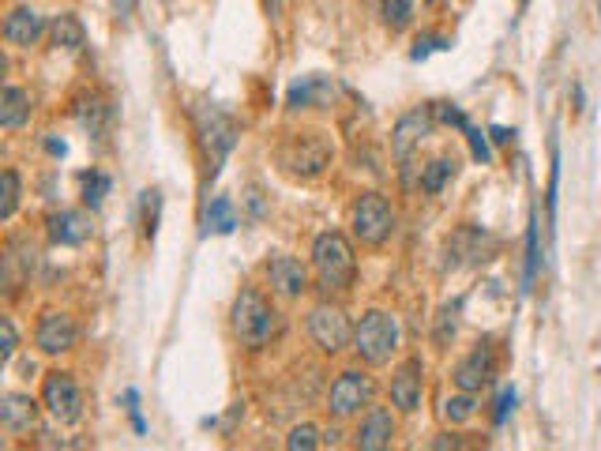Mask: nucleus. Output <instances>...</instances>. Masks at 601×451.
Wrapping results in <instances>:
<instances>
[{
	"label": "nucleus",
	"mask_w": 601,
	"mask_h": 451,
	"mask_svg": "<svg viewBox=\"0 0 601 451\" xmlns=\"http://www.w3.org/2000/svg\"><path fill=\"white\" fill-rule=\"evenodd\" d=\"M320 444H324V440H320V429L309 425V421H305V425H293L290 436H286V448L290 451H312V448H320Z\"/></svg>",
	"instance_id": "c85d7f7f"
},
{
	"label": "nucleus",
	"mask_w": 601,
	"mask_h": 451,
	"mask_svg": "<svg viewBox=\"0 0 601 451\" xmlns=\"http://www.w3.org/2000/svg\"><path fill=\"white\" fill-rule=\"evenodd\" d=\"M237 230V211H233L230 196H215L203 207V234H233Z\"/></svg>",
	"instance_id": "b1692460"
},
{
	"label": "nucleus",
	"mask_w": 601,
	"mask_h": 451,
	"mask_svg": "<svg viewBox=\"0 0 601 451\" xmlns=\"http://www.w3.org/2000/svg\"><path fill=\"white\" fill-rule=\"evenodd\" d=\"M49 241L53 245H61V249H76L83 241H91L94 226L91 218L83 215V211H57V215H49Z\"/></svg>",
	"instance_id": "6ab92c4d"
},
{
	"label": "nucleus",
	"mask_w": 601,
	"mask_h": 451,
	"mask_svg": "<svg viewBox=\"0 0 601 451\" xmlns=\"http://www.w3.org/2000/svg\"><path fill=\"white\" fill-rule=\"evenodd\" d=\"M275 162L293 181H316L335 162V143L327 140V132H290L278 143Z\"/></svg>",
	"instance_id": "f257e3e1"
},
{
	"label": "nucleus",
	"mask_w": 601,
	"mask_h": 451,
	"mask_svg": "<svg viewBox=\"0 0 601 451\" xmlns=\"http://www.w3.org/2000/svg\"><path fill=\"white\" fill-rule=\"evenodd\" d=\"M124 406H128V418H132V429H136L139 436L147 433V421H143V414H139V391L128 388L124 391Z\"/></svg>",
	"instance_id": "f704fd0d"
},
{
	"label": "nucleus",
	"mask_w": 601,
	"mask_h": 451,
	"mask_svg": "<svg viewBox=\"0 0 601 451\" xmlns=\"http://www.w3.org/2000/svg\"><path fill=\"white\" fill-rule=\"evenodd\" d=\"M42 406L57 425H76L83 418V391L68 369H53L42 376Z\"/></svg>",
	"instance_id": "0eeeda50"
},
{
	"label": "nucleus",
	"mask_w": 601,
	"mask_h": 451,
	"mask_svg": "<svg viewBox=\"0 0 601 451\" xmlns=\"http://www.w3.org/2000/svg\"><path fill=\"white\" fill-rule=\"evenodd\" d=\"M515 403H519V391L515 388H500V395H496V406H493V425L500 429L504 421H508V414L515 410Z\"/></svg>",
	"instance_id": "72a5a7b5"
},
{
	"label": "nucleus",
	"mask_w": 601,
	"mask_h": 451,
	"mask_svg": "<svg viewBox=\"0 0 601 451\" xmlns=\"http://www.w3.org/2000/svg\"><path fill=\"white\" fill-rule=\"evenodd\" d=\"M432 132V113L429 109H410V113H402L395 132H391V151L399 158L402 166H410V158L414 151L421 147V140Z\"/></svg>",
	"instance_id": "4468645a"
},
{
	"label": "nucleus",
	"mask_w": 601,
	"mask_h": 451,
	"mask_svg": "<svg viewBox=\"0 0 601 451\" xmlns=\"http://www.w3.org/2000/svg\"><path fill=\"white\" fill-rule=\"evenodd\" d=\"M489 136H493V143H511V136H515V132H508V128H489Z\"/></svg>",
	"instance_id": "79ce46f5"
},
{
	"label": "nucleus",
	"mask_w": 601,
	"mask_h": 451,
	"mask_svg": "<svg viewBox=\"0 0 601 451\" xmlns=\"http://www.w3.org/2000/svg\"><path fill=\"white\" fill-rule=\"evenodd\" d=\"M432 49H447V38H440V34H425V38H417V46H414V61H425Z\"/></svg>",
	"instance_id": "c9c22d12"
},
{
	"label": "nucleus",
	"mask_w": 601,
	"mask_h": 451,
	"mask_svg": "<svg viewBox=\"0 0 601 451\" xmlns=\"http://www.w3.org/2000/svg\"><path fill=\"white\" fill-rule=\"evenodd\" d=\"M230 327H233V339L245 346V350H260V346H267L275 339L278 312L275 305L263 297L260 286H241V294L233 297Z\"/></svg>",
	"instance_id": "f03ea898"
},
{
	"label": "nucleus",
	"mask_w": 601,
	"mask_h": 451,
	"mask_svg": "<svg viewBox=\"0 0 601 451\" xmlns=\"http://www.w3.org/2000/svg\"><path fill=\"white\" fill-rule=\"evenodd\" d=\"M19 207V173L16 170H4V200H0V218L12 222Z\"/></svg>",
	"instance_id": "c756f323"
},
{
	"label": "nucleus",
	"mask_w": 601,
	"mask_h": 451,
	"mask_svg": "<svg viewBox=\"0 0 601 451\" xmlns=\"http://www.w3.org/2000/svg\"><path fill=\"white\" fill-rule=\"evenodd\" d=\"M421 395H425V361L406 358L391 376V406L399 414H414L421 406Z\"/></svg>",
	"instance_id": "ddd939ff"
},
{
	"label": "nucleus",
	"mask_w": 601,
	"mask_h": 451,
	"mask_svg": "<svg viewBox=\"0 0 601 451\" xmlns=\"http://www.w3.org/2000/svg\"><path fill=\"white\" fill-rule=\"evenodd\" d=\"M436 113H440V121H444V125H455L459 132L470 128V121H466V113L459 106H436Z\"/></svg>",
	"instance_id": "4c0bfd02"
},
{
	"label": "nucleus",
	"mask_w": 601,
	"mask_h": 451,
	"mask_svg": "<svg viewBox=\"0 0 601 451\" xmlns=\"http://www.w3.org/2000/svg\"><path fill=\"white\" fill-rule=\"evenodd\" d=\"M541 271V222L538 211H530V222H526V252H523V294L534 290Z\"/></svg>",
	"instance_id": "412c9836"
},
{
	"label": "nucleus",
	"mask_w": 601,
	"mask_h": 451,
	"mask_svg": "<svg viewBox=\"0 0 601 451\" xmlns=\"http://www.w3.org/2000/svg\"><path fill=\"white\" fill-rule=\"evenodd\" d=\"M384 19L391 31H406L414 19V0H384Z\"/></svg>",
	"instance_id": "cd10ccee"
},
{
	"label": "nucleus",
	"mask_w": 601,
	"mask_h": 451,
	"mask_svg": "<svg viewBox=\"0 0 601 451\" xmlns=\"http://www.w3.org/2000/svg\"><path fill=\"white\" fill-rule=\"evenodd\" d=\"M158 207H162L158 192H143V211H147V237H155V230H158Z\"/></svg>",
	"instance_id": "e433bc0d"
},
{
	"label": "nucleus",
	"mask_w": 601,
	"mask_h": 451,
	"mask_svg": "<svg viewBox=\"0 0 601 451\" xmlns=\"http://www.w3.org/2000/svg\"><path fill=\"white\" fill-rule=\"evenodd\" d=\"M496 376V350L493 343H478L470 354H466L455 369H451V380L459 391H474L478 395L481 388H489Z\"/></svg>",
	"instance_id": "f8f14e48"
},
{
	"label": "nucleus",
	"mask_w": 601,
	"mask_h": 451,
	"mask_svg": "<svg viewBox=\"0 0 601 451\" xmlns=\"http://www.w3.org/2000/svg\"><path fill=\"white\" fill-rule=\"evenodd\" d=\"M455 158H447V155H440V158H432L429 166H421V177H417V185H421V192H429V196H440L444 192V185L455 177Z\"/></svg>",
	"instance_id": "393cba45"
},
{
	"label": "nucleus",
	"mask_w": 601,
	"mask_h": 451,
	"mask_svg": "<svg viewBox=\"0 0 601 451\" xmlns=\"http://www.w3.org/2000/svg\"><path fill=\"white\" fill-rule=\"evenodd\" d=\"M305 327H309V339L324 354H342L346 346H350V339H354V327H350V320H346V312L339 309V305H331V301H320V305H312L309 309V320H305Z\"/></svg>",
	"instance_id": "1a4fd4ad"
},
{
	"label": "nucleus",
	"mask_w": 601,
	"mask_h": 451,
	"mask_svg": "<svg viewBox=\"0 0 601 451\" xmlns=\"http://www.w3.org/2000/svg\"><path fill=\"white\" fill-rule=\"evenodd\" d=\"M556 192H560V147L553 143V170H549V188H545V211H549V234L556 222Z\"/></svg>",
	"instance_id": "7c9ffc66"
},
{
	"label": "nucleus",
	"mask_w": 601,
	"mask_h": 451,
	"mask_svg": "<svg viewBox=\"0 0 601 451\" xmlns=\"http://www.w3.org/2000/svg\"><path fill=\"white\" fill-rule=\"evenodd\" d=\"M49 42L57 49H64V53H79V49L87 46V31H83V23L72 12H64V16H57L49 23Z\"/></svg>",
	"instance_id": "4be33fe9"
},
{
	"label": "nucleus",
	"mask_w": 601,
	"mask_h": 451,
	"mask_svg": "<svg viewBox=\"0 0 601 451\" xmlns=\"http://www.w3.org/2000/svg\"><path fill=\"white\" fill-rule=\"evenodd\" d=\"M79 188H83V203L94 211V207H102V200L109 196L113 181H109L102 170H87V173H79Z\"/></svg>",
	"instance_id": "bb28decb"
},
{
	"label": "nucleus",
	"mask_w": 601,
	"mask_h": 451,
	"mask_svg": "<svg viewBox=\"0 0 601 451\" xmlns=\"http://www.w3.org/2000/svg\"><path fill=\"white\" fill-rule=\"evenodd\" d=\"M31 94L16 87V83H8L4 94H0V125L4 128H23L31 121Z\"/></svg>",
	"instance_id": "aec40b11"
},
{
	"label": "nucleus",
	"mask_w": 601,
	"mask_h": 451,
	"mask_svg": "<svg viewBox=\"0 0 601 451\" xmlns=\"http://www.w3.org/2000/svg\"><path fill=\"white\" fill-rule=\"evenodd\" d=\"M466 140H470V155L478 158V162H485V166H489V162H493V147H489V136H485V132H481V128H466L463 132Z\"/></svg>",
	"instance_id": "2f4dec72"
},
{
	"label": "nucleus",
	"mask_w": 601,
	"mask_h": 451,
	"mask_svg": "<svg viewBox=\"0 0 601 451\" xmlns=\"http://www.w3.org/2000/svg\"><path fill=\"white\" fill-rule=\"evenodd\" d=\"M399 343H402V331H399V320L384 309H369L354 327V350L357 358L372 365V369H380V365H391V358L399 354Z\"/></svg>",
	"instance_id": "20e7f679"
},
{
	"label": "nucleus",
	"mask_w": 601,
	"mask_h": 451,
	"mask_svg": "<svg viewBox=\"0 0 601 451\" xmlns=\"http://www.w3.org/2000/svg\"><path fill=\"white\" fill-rule=\"evenodd\" d=\"M76 121H79V128L87 132V136H102L106 132V125H109V106L98 98V94H83L76 102Z\"/></svg>",
	"instance_id": "5701e85b"
},
{
	"label": "nucleus",
	"mask_w": 601,
	"mask_h": 451,
	"mask_svg": "<svg viewBox=\"0 0 601 451\" xmlns=\"http://www.w3.org/2000/svg\"><path fill=\"white\" fill-rule=\"evenodd\" d=\"M519 4H526V0H519Z\"/></svg>",
	"instance_id": "c03bdc74"
},
{
	"label": "nucleus",
	"mask_w": 601,
	"mask_h": 451,
	"mask_svg": "<svg viewBox=\"0 0 601 451\" xmlns=\"http://www.w3.org/2000/svg\"><path fill=\"white\" fill-rule=\"evenodd\" d=\"M263 279L271 286V294L286 297V301H301V297L309 294V267L301 264V260H293V256H286V252H278V256H271L263 264Z\"/></svg>",
	"instance_id": "9b49d317"
},
{
	"label": "nucleus",
	"mask_w": 601,
	"mask_h": 451,
	"mask_svg": "<svg viewBox=\"0 0 601 451\" xmlns=\"http://www.w3.org/2000/svg\"><path fill=\"white\" fill-rule=\"evenodd\" d=\"M34 421H38V403H34L31 395H23V391H8V395L0 399V429H4L8 436L31 433Z\"/></svg>",
	"instance_id": "a211bd4d"
},
{
	"label": "nucleus",
	"mask_w": 601,
	"mask_h": 451,
	"mask_svg": "<svg viewBox=\"0 0 601 451\" xmlns=\"http://www.w3.org/2000/svg\"><path fill=\"white\" fill-rule=\"evenodd\" d=\"M432 448H463V440H459V436H451V433H444V436H436V440H432Z\"/></svg>",
	"instance_id": "ea45409f"
},
{
	"label": "nucleus",
	"mask_w": 601,
	"mask_h": 451,
	"mask_svg": "<svg viewBox=\"0 0 601 451\" xmlns=\"http://www.w3.org/2000/svg\"><path fill=\"white\" fill-rule=\"evenodd\" d=\"M19 350V335H16V324H12V316H4L0 320V358L12 361Z\"/></svg>",
	"instance_id": "473e14b6"
},
{
	"label": "nucleus",
	"mask_w": 601,
	"mask_h": 451,
	"mask_svg": "<svg viewBox=\"0 0 601 451\" xmlns=\"http://www.w3.org/2000/svg\"><path fill=\"white\" fill-rule=\"evenodd\" d=\"M79 343V324L72 312L61 309H46L38 316V327H34V346L46 354V358H61V354H72Z\"/></svg>",
	"instance_id": "9d476101"
},
{
	"label": "nucleus",
	"mask_w": 601,
	"mask_h": 451,
	"mask_svg": "<svg viewBox=\"0 0 601 451\" xmlns=\"http://www.w3.org/2000/svg\"><path fill=\"white\" fill-rule=\"evenodd\" d=\"M372 399H376V380L369 373H361V369H346L327 391V410H331V418L346 421L361 414V410H369Z\"/></svg>",
	"instance_id": "6e6552de"
},
{
	"label": "nucleus",
	"mask_w": 601,
	"mask_h": 451,
	"mask_svg": "<svg viewBox=\"0 0 601 451\" xmlns=\"http://www.w3.org/2000/svg\"><path fill=\"white\" fill-rule=\"evenodd\" d=\"M312 271L324 294H346L357 279V256L354 245L339 230H324L312 241Z\"/></svg>",
	"instance_id": "7ed1b4c3"
},
{
	"label": "nucleus",
	"mask_w": 601,
	"mask_h": 451,
	"mask_svg": "<svg viewBox=\"0 0 601 451\" xmlns=\"http://www.w3.org/2000/svg\"><path fill=\"white\" fill-rule=\"evenodd\" d=\"M267 4V16H282V8H286V0H263Z\"/></svg>",
	"instance_id": "37998d69"
},
{
	"label": "nucleus",
	"mask_w": 601,
	"mask_h": 451,
	"mask_svg": "<svg viewBox=\"0 0 601 451\" xmlns=\"http://www.w3.org/2000/svg\"><path fill=\"white\" fill-rule=\"evenodd\" d=\"M440 414H444V421H451V425H466V421L478 414V395H474V391H459V395L444 399Z\"/></svg>",
	"instance_id": "a878e982"
},
{
	"label": "nucleus",
	"mask_w": 601,
	"mask_h": 451,
	"mask_svg": "<svg viewBox=\"0 0 601 451\" xmlns=\"http://www.w3.org/2000/svg\"><path fill=\"white\" fill-rule=\"evenodd\" d=\"M46 31H49L46 19L38 16L31 4H16V8H8V16H4V42L16 49L38 46Z\"/></svg>",
	"instance_id": "f3484780"
},
{
	"label": "nucleus",
	"mask_w": 601,
	"mask_h": 451,
	"mask_svg": "<svg viewBox=\"0 0 601 451\" xmlns=\"http://www.w3.org/2000/svg\"><path fill=\"white\" fill-rule=\"evenodd\" d=\"M109 4H113L117 19H132V12H136V0H109Z\"/></svg>",
	"instance_id": "58836bf2"
},
{
	"label": "nucleus",
	"mask_w": 601,
	"mask_h": 451,
	"mask_svg": "<svg viewBox=\"0 0 601 451\" xmlns=\"http://www.w3.org/2000/svg\"><path fill=\"white\" fill-rule=\"evenodd\" d=\"M350 230L369 249H380L387 237L395 234V207H391V200H387L384 192L357 196L354 207H350Z\"/></svg>",
	"instance_id": "39448f33"
},
{
	"label": "nucleus",
	"mask_w": 601,
	"mask_h": 451,
	"mask_svg": "<svg viewBox=\"0 0 601 451\" xmlns=\"http://www.w3.org/2000/svg\"><path fill=\"white\" fill-rule=\"evenodd\" d=\"M395 444V414L387 406H369L354 429V448L380 451Z\"/></svg>",
	"instance_id": "2eb2a0df"
},
{
	"label": "nucleus",
	"mask_w": 601,
	"mask_h": 451,
	"mask_svg": "<svg viewBox=\"0 0 601 451\" xmlns=\"http://www.w3.org/2000/svg\"><path fill=\"white\" fill-rule=\"evenodd\" d=\"M196 117V132H200V143L207 151V162H211V177H218L222 162L230 158V151L237 147V125H233L230 113H222L218 106H196L192 109Z\"/></svg>",
	"instance_id": "423d86ee"
},
{
	"label": "nucleus",
	"mask_w": 601,
	"mask_h": 451,
	"mask_svg": "<svg viewBox=\"0 0 601 451\" xmlns=\"http://www.w3.org/2000/svg\"><path fill=\"white\" fill-rule=\"evenodd\" d=\"M335 94H339V83H335V79L312 72V76L293 79L290 91H286V106L290 109H327L335 102Z\"/></svg>",
	"instance_id": "dca6fc26"
},
{
	"label": "nucleus",
	"mask_w": 601,
	"mask_h": 451,
	"mask_svg": "<svg viewBox=\"0 0 601 451\" xmlns=\"http://www.w3.org/2000/svg\"><path fill=\"white\" fill-rule=\"evenodd\" d=\"M46 151H49V155H57V158L68 155V147H64V140H53V136L46 140Z\"/></svg>",
	"instance_id": "a19ab883"
}]
</instances>
